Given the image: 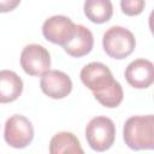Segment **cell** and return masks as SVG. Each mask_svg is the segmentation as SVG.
<instances>
[{"mask_svg": "<svg viewBox=\"0 0 154 154\" xmlns=\"http://www.w3.org/2000/svg\"><path fill=\"white\" fill-rule=\"evenodd\" d=\"M81 81L89 88L95 99L107 108H114L123 101L120 83L113 78L111 70L102 63L93 61L81 70Z\"/></svg>", "mask_w": 154, "mask_h": 154, "instance_id": "1", "label": "cell"}, {"mask_svg": "<svg viewBox=\"0 0 154 154\" xmlns=\"http://www.w3.org/2000/svg\"><path fill=\"white\" fill-rule=\"evenodd\" d=\"M125 144L134 150L154 148V116L130 117L123 128Z\"/></svg>", "mask_w": 154, "mask_h": 154, "instance_id": "2", "label": "cell"}, {"mask_svg": "<svg viewBox=\"0 0 154 154\" xmlns=\"http://www.w3.org/2000/svg\"><path fill=\"white\" fill-rule=\"evenodd\" d=\"M103 51L113 59H125L129 57L136 46L134 34L126 28L114 25L107 29L102 36Z\"/></svg>", "mask_w": 154, "mask_h": 154, "instance_id": "3", "label": "cell"}, {"mask_svg": "<svg viewBox=\"0 0 154 154\" xmlns=\"http://www.w3.org/2000/svg\"><path fill=\"white\" fill-rule=\"evenodd\" d=\"M89 147L96 152H105L112 147L116 138V125L112 119L99 116L93 118L85 128Z\"/></svg>", "mask_w": 154, "mask_h": 154, "instance_id": "4", "label": "cell"}, {"mask_svg": "<svg viewBox=\"0 0 154 154\" xmlns=\"http://www.w3.org/2000/svg\"><path fill=\"white\" fill-rule=\"evenodd\" d=\"M4 138L13 148H25L34 140V126L22 114H13L5 123Z\"/></svg>", "mask_w": 154, "mask_h": 154, "instance_id": "5", "label": "cell"}, {"mask_svg": "<svg viewBox=\"0 0 154 154\" xmlns=\"http://www.w3.org/2000/svg\"><path fill=\"white\" fill-rule=\"evenodd\" d=\"M20 66L29 76H42L51 67L49 52L41 45H28L22 51Z\"/></svg>", "mask_w": 154, "mask_h": 154, "instance_id": "6", "label": "cell"}, {"mask_svg": "<svg viewBox=\"0 0 154 154\" xmlns=\"http://www.w3.org/2000/svg\"><path fill=\"white\" fill-rule=\"evenodd\" d=\"M76 24L66 16H52L45 20L42 34L45 38L54 45L65 46L75 35Z\"/></svg>", "mask_w": 154, "mask_h": 154, "instance_id": "7", "label": "cell"}, {"mask_svg": "<svg viewBox=\"0 0 154 154\" xmlns=\"http://www.w3.org/2000/svg\"><path fill=\"white\" fill-rule=\"evenodd\" d=\"M40 87L47 96L52 99H64L72 90V81L63 71L48 70L42 75Z\"/></svg>", "mask_w": 154, "mask_h": 154, "instance_id": "8", "label": "cell"}, {"mask_svg": "<svg viewBox=\"0 0 154 154\" xmlns=\"http://www.w3.org/2000/svg\"><path fill=\"white\" fill-rule=\"evenodd\" d=\"M126 82L136 89H146L154 81V66L150 60L136 59L125 69Z\"/></svg>", "mask_w": 154, "mask_h": 154, "instance_id": "9", "label": "cell"}, {"mask_svg": "<svg viewBox=\"0 0 154 154\" xmlns=\"http://www.w3.org/2000/svg\"><path fill=\"white\" fill-rule=\"evenodd\" d=\"M94 46V37L91 31L84 26V25H76V32L73 37L65 45L63 46L64 51L75 58H81L83 55H87Z\"/></svg>", "mask_w": 154, "mask_h": 154, "instance_id": "10", "label": "cell"}, {"mask_svg": "<svg viewBox=\"0 0 154 154\" xmlns=\"http://www.w3.org/2000/svg\"><path fill=\"white\" fill-rule=\"evenodd\" d=\"M23 91L22 78L11 70L0 71V103H8L17 100Z\"/></svg>", "mask_w": 154, "mask_h": 154, "instance_id": "11", "label": "cell"}, {"mask_svg": "<svg viewBox=\"0 0 154 154\" xmlns=\"http://www.w3.org/2000/svg\"><path fill=\"white\" fill-rule=\"evenodd\" d=\"M51 154H63V153H79L83 154V148L81 147L79 140L67 131H60L55 134L49 142Z\"/></svg>", "mask_w": 154, "mask_h": 154, "instance_id": "12", "label": "cell"}, {"mask_svg": "<svg viewBox=\"0 0 154 154\" xmlns=\"http://www.w3.org/2000/svg\"><path fill=\"white\" fill-rule=\"evenodd\" d=\"M83 10L85 17L96 24L106 23L113 14V5L111 0H85Z\"/></svg>", "mask_w": 154, "mask_h": 154, "instance_id": "13", "label": "cell"}, {"mask_svg": "<svg viewBox=\"0 0 154 154\" xmlns=\"http://www.w3.org/2000/svg\"><path fill=\"white\" fill-rule=\"evenodd\" d=\"M144 0H120V8L126 16H137L144 10Z\"/></svg>", "mask_w": 154, "mask_h": 154, "instance_id": "14", "label": "cell"}, {"mask_svg": "<svg viewBox=\"0 0 154 154\" xmlns=\"http://www.w3.org/2000/svg\"><path fill=\"white\" fill-rule=\"evenodd\" d=\"M20 4V0H0V12H10L13 11L18 5Z\"/></svg>", "mask_w": 154, "mask_h": 154, "instance_id": "15", "label": "cell"}]
</instances>
